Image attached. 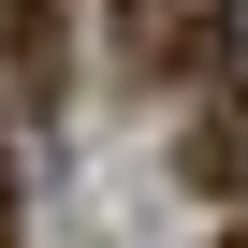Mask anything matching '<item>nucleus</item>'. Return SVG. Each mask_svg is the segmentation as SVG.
I'll return each instance as SVG.
<instances>
[{"label": "nucleus", "instance_id": "obj_1", "mask_svg": "<svg viewBox=\"0 0 248 248\" xmlns=\"http://www.w3.org/2000/svg\"><path fill=\"white\" fill-rule=\"evenodd\" d=\"M117 15H132V73H161V88L233 59V0H117Z\"/></svg>", "mask_w": 248, "mask_h": 248}, {"label": "nucleus", "instance_id": "obj_2", "mask_svg": "<svg viewBox=\"0 0 248 248\" xmlns=\"http://www.w3.org/2000/svg\"><path fill=\"white\" fill-rule=\"evenodd\" d=\"M190 190H248V88H219L190 117Z\"/></svg>", "mask_w": 248, "mask_h": 248}, {"label": "nucleus", "instance_id": "obj_3", "mask_svg": "<svg viewBox=\"0 0 248 248\" xmlns=\"http://www.w3.org/2000/svg\"><path fill=\"white\" fill-rule=\"evenodd\" d=\"M0 73H15L30 102L59 88V0H0Z\"/></svg>", "mask_w": 248, "mask_h": 248}, {"label": "nucleus", "instance_id": "obj_4", "mask_svg": "<svg viewBox=\"0 0 248 248\" xmlns=\"http://www.w3.org/2000/svg\"><path fill=\"white\" fill-rule=\"evenodd\" d=\"M219 248H248V219H233V233H219Z\"/></svg>", "mask_w": 248, "mask_h": 248}]
</instances>
